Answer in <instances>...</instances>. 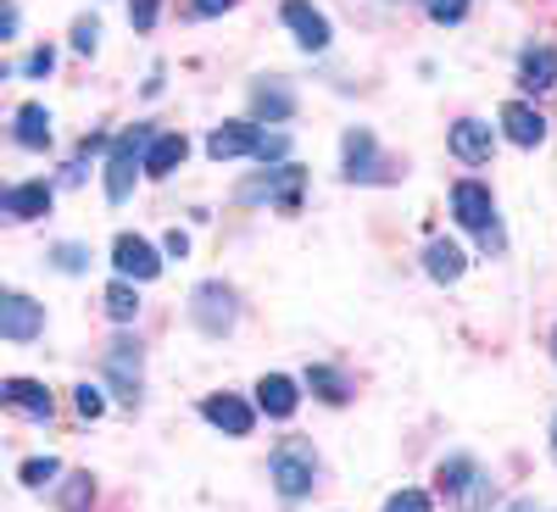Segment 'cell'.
Masks as SVG:
<instances>
[{"mask_svg":"<svg viewBox=\"0 0 557 512\" xmlns=\"http://www.w3.org/2000/svg\"><path fill=\"white\" fill-rule=\"evenodd\" d=\"M435 479H441V490H446L462 512H485V507L496 501V479L480 469L474 457H446Z\"/></svg>","mask_w":557,"mask_h":512,"instance_id":"cell-1","label":"cell"},{"mask_svg":"<svg viewBox=\"0 0 557 512\" xmlns=\"http://www.w3.org/2000/svg\"><path fill=\"white\" fill-rule=\"evenodd\" d=\"M151 139H157L151 128H134V134H123L112 146V157H107V201H128L134 196V173L146 167Z\"/></svg>","mask_w":557,"mask_h":512,"instance_id":"cell-2","label":"cell"},{"mask_svg":"<svg viewBox=\"0 0 557 512\" xmlns=\"http://www.w3.org/2000/svg\"><path fill=\"white\" fill-rule=\"evenodd\" d=\"M190 317H196L201 335H228V329H235V317H240V301H235L228 285L207 278V285H196V296H190Z\"/></svg>","mask_w":557,"mask_h":512,"instance_id":"cell-3","label":"cell"},{"mask_svg":"<svg viewBox=\"0 0 557 512\" xmlns=\"http://www.w3.org/2000/svg\"><path fill=\"white\" fill-rule=\"evenodd\" d=\"M451 212H457L462 228H474L485 246H502V235H496V207H491V190H485L480 178H462V184H457V190H451Z\"/></svg>","mask_w":557,"mask_h":512,"instance_id":"cell-4","label":"cell"},{"mask_svg":"<svg viewBox=\"0 0 557 512\" xmlns=\"http://www.w3.org/2000/svg\"><path fill=\"white\" fill-rule=\"evenodd\" d=\"M240 201H273V207L296 212V201H301V167L285 162V167H273V173L246 178V184H240Z\"/></svg>","mask_w":557,"mask_h":512,"instance_id":"cell-5","label":"cell"},{"mask_svg":"<svg viewBox=\"0 0 557 512\" xmlns=\"http://www.w3.org/2000/svg\"><path fill=\"white\" fill-rule=\"evenodd\" d=\"M39 329H45V307H39V301H28L23 290H7V296H0V340L28 346Z\"/></svg>","mask_w":557,"mask_h":512,"instance_id":"cell-6","label":"cell"},{"mask_svg":"<svg viewBox=\"0 0 557 512\" xmlns=\"http://www.w3.org/2000/svg\"><path fill=\"white\" fill-rule=\"evenodd\" d=\"M312 474H318V462H312L307 446H278L273 451V485H278V496H285V501L307 496L312 490Z\"/></svg>","mask_w":557,"mask_h":512,"instance_id":"cell-7","label":"cell"},{"mask_svg":"<svg viewBox=\"0 0 557 512\" xmlns=\"http://www.w3.org/2000/svg\"><path fill=\"white\" fill-rule=\"evenodd\" d=\"M112 267H117V278H134V285H151V278L162 273V257L139 240V235H117V246H112Z\"/></svg>","mask_w":557,"mask_h":512,"instance_id":"cell-8","label":"cell"},{"mask_svg":"<svg viewBox=\"0 0 557 512\" xmlns=\"http://www.w3.org/2000/svg\"><path fill=\"white\" fill-rule=\"evenodd\" d=\"M257 146H262V128H257V123H223V128L207 134V157H212V162L257 157Z\"/></svg>","mask_w":557,"mask_h":512,"instance_id":"cell-9","label":"cell"},{"mask_svg":"<svg viewBox=\"0 0 557 512\" xmlns=\"http://www.w3.org/2000/svg\"><path fill=\"white\" fill-rule=\"evenodd\" d=\"M278 17L290 23L301 51H323V45H330V17H323L318 7H307V0H285V12H278Z\"/></svg>","mask_w":557,"mask_h":512,"instance_id":"cell-10","label":"cell"},{"mask_svg":"<svg viewBox=\"0 0 557 512\" xmlns=\"http://www.w3.org/2000/svg\"><path fill=\"white\" fill-rule=\"evenodd\" d=\"M201 417H207L212 429L235 435V440L251 435V407H246L240 396H228V390H223V396H207V401H201Z\"/></svg>","mask_w":557,"mask_h":512,"instance_id":"cell-11","label":"cell"},{"mask_svg":"<svg viewBox=\"0 0 557 512\" xmlns=\"http://www.w3.org/2000/svg\"><path fill=\"white\" fill-rule=\"evenodd\" d=\"M346 178H351V184L385 178V173H380V146H374V134H368V128H351V134H346Z\"/></svg>","mask_w":557,"mask_h":512,"instance_id":"cell-12","label":"cell"},{"mask_svg":"<svg viewBox=\"0 0 557 512\" xmlns=\"http://www.w3.org/2000/svg\"><path fill=\"white\" fill-rule=\"evenodd\" d=\"M139 367H146V357H139V340H112V346H107V379L123 390V401H134Z\"/></svg>","mask_w":557,"mask_h":512,"instance_id":"cell-13","label":"cell"},{"mask_svg":"<svg viewBox=\"0 0 557 512\" xmlns=\"http://www.w3.org/2000/svg\"><path fill=\"white\" fill-rule=\"evenodd\" d=\"M502 134L513 139V146L530 151V146H541V139H546V117H541L530 101H507V107H502Z\"/></svg>","mask_w":557,"mask_h":512,"instance_id":"cell-14","label":"cell"},{"mask_svg":"<svg viewBox=\"0 0 557 512\" xmlns=\"http://www.w3.org/2000/svg\"><path fill=\"white\" fill-rule=\"evenodd\" d=\"M491 151H496V139H491V123H480V117H462L457 128H451V157H462V162H491Z\"/></svg>","mask_w":557,"mask_h":512,"instance_id":"cell-15","label":"cell"},{"mask_svg":"<svg viewBox=\"0 0 557 512\" xmlns=\"http://www.w3.org/2000/svg\"><path fill=\"white\" fill-rule=\"evenodd\" d=\"M0 401H7V407H17V412H28V417H39V424L57 412L51 390H45V385H34V379H7V385H0Z\"/></svg>","mask_w":557,"mask_h":512,"instance_id":"cell-16","label":"cell"},{"mask_svg":"<svg viewBox=\"0 0 557 512\" xmlns=\"http://www.w3.org/2000/svg\"><path fill=\"white\" fill-rule=\"evenodd\" d=\"M0 212L17 217V223H28V217H39V212H51V184H12V190L0 196Z\"/></svg>","mask_w":557,"mask_h":512,"instance_id":"cell-17","label":"cell"},{"mask_svg":"<svg viewBox=\"0 0 557 512\" xmlns=\"http://www.w3.org/2000/svg\"><path fill=\"white\" fill-rule=\"evenodd\" d=\"M290 112H296V96H290L285 84H273V78H268V84L251 89V117H257V123H285Z\"/></svg>","mask_w":557,"mask_h":512,"instance_id":"cell-18","label":"cell"},{"mask_svg":"<svg viewBox=\"0 0 557 512\" xmlns=\"http://www.w3.org/2000/svg\"><path fill=\"white\" fill-rule=\"evenodd\" d=\"M296 401H301V390H296V379H285V374H268V379L257 385V407H262L268 417H296Z\"/></svg>","mask_w":557,"mask_h":512,"instance_id":"cell-19","label":"cell"},{"mask_svg":"<svg viewBox=\"0 0 557 512\" xmlns=\"http://www.w3.org/2000/svg\"><path fill=\"white\" fill-rule=\"evenodd\" d=\"M12 139L23 151H45V146H51V112H45V107H17Z\"/></svg>","mask_w":557,"mask_h":512,"instance_id":"cell-20","label":"cell"},{"mask_svg":"<svg viewBox=\"0 0 557 512\" xmlns=\"http://www.w3.org/2000/svg\"><path fill=\"white\" fill-rule=\"evenodd\" d=\"M424 267H430V278H435V285H457V278H462V267H469V257H462V246H451V240H430V251H424Z\"/></svg>","mask_w":557,"mask_h":512,"instance_id":"cell-21","label":"cell"},{"mask_svg":"<svg viewBox=\"0 0 557 512\" xmlns=\"http://www.w3.org/2000/svg\"><path fill=\"white\" fill-rule=\"evenodd\" d=\"M184 157H190V139H184V134H157L151 151H146V173L151 178H168Z\"/></svg>","mask_w":557,"mask_h":512,"instance_id":"cell-22","label":"cell"},{"mask_svg":"<svg viewBox=\"0 0 557 512\" xmlns=\"http://www.w3.org/2000/svg\"><path fill=\"white\" fill-rule=\"evenodd\" d=\"M519 84L524 89H552L557 84V51L552 45H530L524 62H519Z\"/></svg>","mask_w":557,"mask_h":512,"instance_id":"cell-23","label":"cell"},{"mask_svg":"<svg viewBox=\"0 0 557 512\" xmlns=\"http://www.w3.org/2000/svg\"><path fill=\"white\" fill-rule=\"evenodd\" d=\"M134 312H139V296H134L128 278H117V285L107 290V317L112 323H134Z\"/></svg>","mask_w":557,"mask_h":512,"instance_id":"cell-24","label":"cell"},{"mask_svg":"<svg viewBox=\"0 0 557 512\" xmlns=\"http://www.w3.org/2000/svg\"><path fill=\"white\" fill-rule=\"evenodd\" d=\"M307 385H312L323 401H346V379L335 374V367H307Z\"/></svg>","mask_w":557,"mask_h":512,"instance_id":"cell-25","label":"cell"},{"mask_svg":"<svg viewBox=\"0 0 557 512\" xmlns=\"http://www.w3.org/2000/svg\"><path fill=\"white\" fill-rule=\"evenodd\" d=\"M57 474H62V462H57V457H34V462H23V485H34V490H39V485H51Z\"/></svg>","mask_w":557,"mask_h":512,"instance_id":"cell-26","label":"cell"},{"mask_svg":"<svg viewBox=\"0 0 557 512\" xmlns=\"http://www.w3.org/2000/svg\"><path fill=\"white\" fill-rule=\"evenodd\" d=\"M96 45H101V23H96V17H78V23H73V51L96 57Z\"/></svg>","mask_w":557,"mask_h":512,"instance_id":"cell-27","label":"cell"},{"mask_svg":"<svg viewBox=\"0 0 557 512\" xmlns=\"http://www.w3.org/2000/svg\"><path fill=\"white\" fill-rule=\"evenodd\" d=\"M157 12H162V0H128V17H134L139 34H151V28H157Z\"/></svg>","mask_w":557,"mask_h":512,"instance_id":"cell-28","label":"cell"},{"mask_svg":"<svg viewBox=\"0 0 557 512\" xmlns=\"http://www.w3.org/2000/svg\"><path fill=\"white\" fill-rule=\"evenodd\" d=\"M424 7H430L435 23H462L469 17V0H424Z\"/></svg>","mask_w":557,"mask_h":512,"instance_id":"cell-29","label":"cell"},{"mask_svg":"<svg viewBox=\"0 0 557 512\" xmlns=\"http://www.w3.org/2000/svg\"><path fill=\"white\" fill-rule=\"evenodd\" d=\"M51 262H57L62 273H84V267H89V251H84V246H57Z\"/></svg>","mask_w":557,"mask_h":512,"instance_id":"cell-30","label":"cell"},{"mask_svg":"<svg viewBox=\"0 0 557 512\" xmlns=\"http://www.w3.org/2000/svg\"><path fill=\"white\" fill-rule=\"evenodd\" d=\"M385 512H430V496L424 490H401V496L385 501Z\"/></svg>","mask_w":557,"mask_h":512,"instance_id":"cell-31","label":"cell"},{"mask_svg":"<svg viewBox=\"0 0 557 512\" xmlns=\"http://www.w3.org/2000/svg\"><path fill=\"white\" fill-rule=\"evenodd\" d=\"M51 67H57V51H51V45H39V51H28V62H23V73H28V78H45Z\"/></svg>","mask_w":557,"mask_h":512,"instance_id":"cell-32","label":"cell"},{"mask_svg":"<svg viewBox=\"0 0 557 512\" xmlns=\"http://www.w3.org/2000/svg\"><path fill=\"white\" fill-rule=\"evenodd\" d=\"M73 407H78L84 417H101V407H107V396H101V390H89V385H78V396H73Z\"/></svg>","mask_w":557,"mask_h":512,"instance_id":"cell-33","label":"cell"},{"mask_svg":"<svg viewBox=\"0 0 557 512\" xmlns=\"http://www.w3.org/2000/svg\"><path fill=\"white\" fill-rule=\"evenodd\" d=\"M285 151H290V146H285V134H262V146H257V157H262V162H278Z\"/></svg>","mask_w":557,"mask_h":512,"instance_id":"cell-34","label":"cell"},{"mask_svg":"<svg viewBox=\"0 0 557 512\" xmlns=\"http://www.w3.org/2000/svg\"><path fill=\"white\" fill-rule=\"evenodd\" d=\"M228 7H240V0H190L196 17H218V12H228Z\"/></svg>","mask_w":557,"mask_h":512,"instance_id":"cell-35","label":"cell"},{"mask_svg":"<svg viewBox=\"0 0 557 512\" xmlns=\"http://www.w3.org/2000/svg\"><path fill=\"white\" fill-rule=\"evenodd\" d=\"M17 23H23V17H17V7H12V0H7V17H0V34L12 39V34H17Z\"/></svg>","mask_w":557,"mask_h":512,"instance_id":"cell-36","label":"cell"},{"mask_svg":"<svg viewBox=\"0 0 557 512\" xmlns=\"http://www.w3.org/2000/svg\"><path fill=\"white\" fill-rule=\"evenodd\" d=\"M507 512H535L530 501H507Z\"/></svg>","mask_w":557,"mask_h":512,"instance_id":"cell-37","label":"cell"},{"mask_svg":"<svg viewBox=\"0 0 557 512\" xmlns=\"http://www.w3.org/2000/svg\"><path fill=\"white\" fill-rule=\"evenodd\" d=\"M552 357H557V329H552Z\"/></svg>","mask_w":557,"mask_h":512,"instance_id":"cell-38","label":"cell"},{"mask_svg":"<svg viewBox=\"0 0 557 512\" xmlns=\"http://www.w3.org/2000/svg\"><path fill=\"white\" fill-rule=\"evenodd\" d=\"M552 446H557V424H552Z\"/></svg>","mask_w":557,"mask_h":512,"instance_id":"cell-39","label":"cell"}]
</instances>
